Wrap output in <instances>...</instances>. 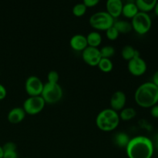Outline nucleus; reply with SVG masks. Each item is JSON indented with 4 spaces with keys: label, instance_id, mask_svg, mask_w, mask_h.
I'll return each instance as SVG.
<instances>
[{
    "label": "nucleus",
    "instance_id": "obj_28",
    "mask_svg": "<svg viewBox=\"0 0 158 158\" xmlns=\"http://www.w3.org/2000/svg\"><path fill=\"white\" fill-rule=\"evenodd\" d=\"M99 2H100L99 0H83V3L86 6V8H89L97 6Z\"/></svg>",
    "mask_w": 158,
    "mask_h": 158
},
{
    "label": "nucleus",
    "instance_id": "obj_16",
    "mask_svg": "<svg viewBox=\"0 0 158 158\" xmlns=\"http://www.w3.org/2000/svg\"><path fill=\"white\" fill-rule=\"evenodd\" d=\"M157 2V0H137L135 1V4L139 12L148 13V12L154 9Z\"/></svg>",
    "mask_w": 158,
    "mask_h": 158
},
{
    "label": "nucleus",
    "instance_id": "obj_2",
    "mask_svg": "<svg viewBox=\"0 0 158 158\" xmlns=\"http://www.w3.org/2000/svg\"><path fill=\"white\" fill-rule=\"evenodd\" d=\"M134 99L141 107L151 108L158 103V87L152 82L142 83L136 89Z\"/></svg>",
    "mask_w": 158,
    "mask_h": 158
},
{
    "label": "nucleus",
    "instance_id": "obj_11",
    "mask_svg": "<svg viewBox=\"0 0 158 158\" xmlns=\"http://www.w3.org/2000/svg\"><path fill=\"white\" fill-rule=\"evenodd\" d=\"M127 102V96L124 92L121 90H117L111 95L110 103L111 109L115 111L121 110L125 107Z\"/></svg>",
    "mask_w": 158,
    "mask_h": 158
},
{
    "label": "nucleus",
    "instance_id": "obj_26",
    "mask_svg": "<svg viewBox=\"0 0 158 158\" xmlns=\"http://www.w3.org/2000/svg\"><path fill=\"white\" fill-rule=\"evenodd\" d=\"M119 35H120V33H119L118 31L117 30V29L114 26H111V27H110L109 29L106 30V35L108 40H117L118 38Z\"/></svg>",
    "mask_w": 158,
    "mask_h": 158
},
{
    "label": "nucleus",
    "instance_id": "obj_3",
    "mask_svg": "<svg viewBox=\"0 0 158 158\" xmlns=\"http://www.w3.org/2000/svg\"><path fill=\"white\" fill-rule=\"evenodd\" d=\"M120 117L117 111L111 108H106L99 112L96 117V124L97 127L103 131H112L118 127Z\"/></svg>",
    "mask_w": 158,
    "mask_h": 158
},
{
    "label": "nucleus",
    "instance_id": "obj_5",
    "mask_svg": "<svg viewBox=\"0 0 158 158\" xmlns=\"http://www.w3.org/2000/svg\"><path fill=\"white\" fill-rule=\"evenodd\" d=\"M63 95V91L59 83H46L44 84L41 97L46 103H56L60 101Z\"/></svg>",
    "mask_w": 158,
    "mask_h": 158
},
{
    "label": "nucleus",
    "instance_id": "obj_36",
    "mask_svg": "<svg viewBox=\"0 0 158 158\" xmlns=\"http://www.w3.org/2000/svg\"><path fill=\"white\" fill-rule=\"evenodd\" d=\"M24 158H29V157H24Z\"/></svg>",
    "mask_w": 158,
    "mask_h": 158
},
{
    "label": "nucleus",
    "instance_id": "obj_20",
    "mask_svg": "<svg viewBox=\"0 0 158 158\" xmlns=\"http://www.w3.org/2000/svg\"><path fill=\"white\" fill-rule=\"evenodd\" d=\"M114 26L117 29L119 33H128L133 29L131 23L127 20H116L114 21Z\"/></svg>",
    "mask_w": 158,
    "mask_h": 158
},
{
    "label": "nucleus",
    "instance_id": "obj_32",
    "mask_svg": "<svg viewBox=\"0 0 158 158\" xmlns=\"http://www.w3.org/2000/svg\"><path fill=\"white\" fill-rule=\"evenodd\" d=\"M154 12H155V14L158 16V1L156 3L155 7H154Z\"/></svg>",
    "mask_w": 158,
    "mask_h": 158
},
{
    "label": "nucleus",
    "instance_id": "obj_34",
    "mask_svg": "<svg viewBox=\"0 0 158 158\" xmlns=\"http://www.w3.org/2000/svg\"><path fill=\"white\" fill-rule=\"evenodd\" d=\"M156 146L158 148V135H157V137H156Z\"/></svg>",
    "mask_w": 158,
    "mask_h": 158
},
{
    "label": "nucleus",
    "instance_id": "obj_31",
    "mask_svg": "<svg viewBox=\"0 0 158 158\" xmlns=\"http://www.w3.org/2000/svg\"><path fill=\"white\" fill-rule=\"evenodd\" d=\"M152 83L158 87V70L156 71V72L154 73V75H153Z\"/></svg>",
    "mask_w": 158,
    "mask_h": 158
},
{
    "label": "nucleus",
    "instance_id": "obj_27",
    "mask_svg": "<svg viewBox=\"0 0 158 158\" xmlns=\"http://www.w3.org/2000/svg\"><path fill=\"white\" fill-rule=\"evenodd\" d=\"M47 80H48V83H59V80H60V75H59L58 72L56 70L49 71L47 74Z\"/></svg>",
    "mask_w": 158,
    "mask_h": 158
},
{
    "label": "nucleus",
    "instance_id": "obj_21",
    "mask_svg": "<svg viewBox=\"0 0 158 158\" xmlns=\"http://www.w3.org/2000/svg\"><path fill=\"white\" fill-rule=\"evenodd\" d=\"M130 138L129 135L125 132H118L114 136V140L116 144L120 148H126L127 145L129 143Z\"/></svg>",
    "mask_w": 158,
    "mask_h": 158
},
{
    "label": "nucleus",
    "instance_id": "obj_14",
    "mask_svg": "<svg viewBox=\"0 0 158 158\" xmlns=\"http://www.w3.org/2000/svg\"><path fill=\"white\" fill-rule=\"evenodd\" d=\"M71 48L76 51H83L88 46L86 37L82 34H76L69 40Z\"/></svg>",
    "mask_w": 158,
    "mask_h": 158
},
{
    "label": "nucleus",
    "instance_id": "obj_30",
    "mask_svg": "<svg viewBox=\"0 0 158 158\" xmlns=\"http://www.w3.org/2000/svg\"><path fill=\"white\" fill-rule=\"evenodd\" d=\"M151 114L154 118H158V105L156 104L151 107Z\"/></svg>",
    "mask_w": 158,
    "mask_h": 158
},
{
    "label": "nucleus",
    "instance_id": "obj_13",
    "mask_svg": "<svg viewBox=\"0 0 158 158\" xmlns=\"http://www.w3.org/2000/svg\"><path fill=\"white\" fill-rule=\"evenodd\" d=\"M26 112L23 107H14L9 111L7 115V119L9 123L12 124H17L24 120L26 117Z\"/></svg>",
    "mask_w": 158,
    "mask_h": 158
},
{
    "label": "nucleus",
    "instance_id": "obj_35",
    "mask_svg": "<svg viewBox=\"0 0 158 158\" xmlns=\"http://www.w3.org/2000/svg\"><path fill=\"white\" fill-rule=\"evenodd\" d=\"M0 75H1V70H0Z\"/></svg>",
    "mask_w": 158,
    "mask_h": 158
},
{
    "label": "nucleus",
    "instance_id": "obj_15",
    "mask_svg": "<svg viewBox=\"0 0 158 158\" xmlns=\"http://www.w3.org/2000/svg\"><path fill=\"white\" fill-rule=\"evenodd\" d=\"M3 158H19L17 146L14 142H6L2 146Z\"/></svg>",
    "mask_w": 158,
    "mask_h": 158
},
{
    "label": "nucleus",
    "instance_id": "obj_19",
    "mask_svg": "<svg viewBox=\"0 0 158 158\" xmlns=\"http://www.w3.org/2000/svg\"><path fill=\"white\" fill-rule=\"evenodd\" d=\"M86 41L89 46L97 48L102 43V36L97 31H93L86 35Z\"/></svg>",
    "mask_w": 158,
    "mask_h": 158
},
{
    "label": "nucleus",
    "instance_id": "obj_18",
    "mask_svg": "<svg viewBox=\"0 0 158 158\" xmlns=\"http://www.w3.org/2000/svg\"><path fill=\"white\" fill-rule=\"evenodd\" d=\"M121 56L125 60H127V61L132 60L134 57L140 56L139 51L134 49L131 45H126L122 48Z\"/></svg>",
    "mask_w": 158,
    "mask_h": 158
},
{
    "label": "nucleus",
    "instance_id": "obj_25",
    "mask_svg": "<svg viewBox=\"0 0 158 158\" xmlns=\"http://www.w3.org/2000/svg\"><path fill=\"white\" fill-rule=\"evenodd\" d=\"M86 9H87V8L86 7V6H85L83 2L77 3V4L74 5V6L73 7V14L75 16L80 17L86 13Z\"/></svg>",
    "mask_w": 158,
    "mask_h": 158
},
{
    "label": "nucleus",
    "instance_id": "obj_33",
    "mask_svg": "<svg viewBox=\"0 0 158 158\" xmlns=\"http://www.w3.org/2000/svg\"><path fill=\"white\" fill-rule=\"evenodd\" d=\"M0 158H3V149L2 146L0 145Z\"/></svg>",
    "mask_w": 158,
    "mask_h": 158
},
{
    "label": "nucleus",
    "instance_id": "obj_9",
    "mask_svg": "<svg viewBox=\"0 0 158 158\" xmlns=\"http://www.w3.org/2000/svg\"><path fill=\"white\" fill-rule=\"evenodd\" d=\"M82 58L86 64L91 66H97L102 58L100 49L88 46L82 51Z\"/></svg>",
    "mask_w": 158,
    "mask_h": 158
},
{
    "label": "nucleus",
    "instance_id": "obj_10",
    "mask_svg": "<svg viewBox=\"0 0 158 158\" xmlns=\"http://www.w3.org/2000/svg\"><path fill=\"white\" fill-rule=\"evenodd\" d=\"M127 68L129 72L132 75L140 77L146 73L148 66L143 58L140 56H137L128 61Z\"/></svg>",
    "mask_w": 158,
    "mask_h": 158
},
{
    "label": "nucleus",
    "instance_id": "obj_1",
    "mask_svg": "<svg viewBox=\"0 0 158 158\" xmlns=\"http://www.w3.org/2000/svg\"><path fill=\"white\" fill-rule=\"evenodd\" d=\"M154 147L152 140L145 136H137L130 140L126 147L128 158H151Z\"/></svg>",
    "mask_w": 158,
    "mask_h": 158
},
{
    "label": "nucleus",
    "instance_id": "obj_12",
    "mask_svg": "<svg viewBox=\"0 0 158 158\" xmlns=\"http://www.w3.org/2000/svg\"><path fill=\"white\" fill-rule=\"evenodd\" d=\"M123 3L121 0H107L106 2V12L114 19L117 18L122 14Z\"/></svg>",
    "mask_w": 158,
    "mask_h": 158
},
{
    "label": "nucleus",
    "instance_id": "obj_22",
    "mask_svg": "<svg viewBox=\"0 0 158 158\" xmlns=\"http://www.w3.org/2000/svg\"><path fill=\"white\" fill-rule=\"evenodd\" d=\"M137 115V111L133 107H124L123 109H122L120 110V114H119V117H120V119L121 120H132L133 118L136 117Z\"/></svg>",
    "mask_w": 158,
    "mask_h": 158
},
{
    "label": "nucleus",
    "instance_id": "obj_8",
    "mask_svg": "<svg viewBox=\"0 0 158 158\" xmlns=\"http://www.w3.org/2000/svg\"><path fill=\"white\" fill-rule=\"evenodd\" d=\"M44 83L36 76H30L25 83V89L29 97L41 96Z\"/></svg>",
    "mask_w": 158,
    "mask_h": 158
},
{
    "label": "nucleus",
    "instance_id": "obj_17",
    "mask_svg": "<svg viewBox=\"0 0 158 158\" xmlns=\"http://www.w3.org/2000/svg\"><path fill=\"white\" fill-rule=\"evenodd\" d=\"M139 12L138 9L135 4V2H128L123 6L122 14L125 17L133 19Z\"/></svg>",
    "mask_w": 158,
    "mask_h": 158
},
{
    "label": "nucleus",
    "instance_id": "obj_29",
    "mask_svg": "<svg viewBox=\"0 0 158 158\" xmlns=\"http://www.w3.org/2000/svg\"><path fill=\"white\" fill-rule=\"evenodd\" d=\"M7 95V90L5 86H3L2 83H0V100H2L6 98Z\"/></svg>",
    "mask_w": 158,
    "mask_h": 158
},
{
    "label": "nucleus",
    "instance_id": "obj_6",
    "mask_svg": "<svg viewBox=\"0 0 158 158\" xmlns=\"http://www.w3.org/2000/svg\"><path fill=\"white\" fill-rule=\"evenodd\" d=\"M131 19L133 29H134V31L140 35H144L149 32L152 26L151 16L146 12H139Z\"/></svg>",
    "mask_w": 158,
    "mask_h": 158
},
{
    "label": "nucleus",
    "instance_id": "obj_23",
    "mask_svg": "<svg viewBox=\"0 0 158 158\" xmlns=\"http://www.w3.org/2000/svg\"><path fill=\"white\" fill-rule=\"evenodd\" d=\"M97 66L101 71L104 73H109L114 68V63L111 61L110 59L101 58L100 61L99 62Z\"/></svg>",
    "mask_w": 158,
    "mask_h": 158
},
{
    "label": "nucleus",
    "instance_id": "obj_7",
    "mask_svg": "<svg viewBox=\"0 0 158 158\" xmlns=\"http://www.w3.org/2000/svg\"><path fill=\"white\" fill-rule=\"evenodd\" d=\"M46 102L41 96L29 97L23 102V108L26 114L29 115L38 114L44 109Z\"/></svg>",
    "mask_w": 158,
    "mask_h": 158
},
{
    "label": "nucleus",
    "instance_id": "obj_4",
    "mask_svg": "<svg viewBox=\"0 0 158 158\" xmlns=\"http://www.w3.org/2000/svg\"><path fill=\"white\" fill-rule=\"evenodd\" d=\"M114 19L106 11H100L91 15L89 17V25L97 30H104L114 26Z\"/></svg>",
    "mask_w": 158,
    "mask_h": 158
},
{
    "label": "nucleus",
    "instance_id": "obj_24",
    "mask_svg": "<svg viewBox=\"0 0 158 158\" xmlns=\"http://www.w3.org/2000/svg\"><path fill=\"white\" fill-rule=\"evenodd\" d=\"M100 52L102 58L110 59V57H112L115 53V49L110 45H106L100 49Z\"/></svg>",
    "mask_w": 158,
    "mask_h": 158
}]
</instances>
